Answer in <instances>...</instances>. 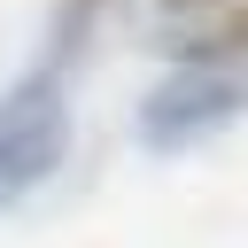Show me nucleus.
Wrapping results in <instances>:
<instances>
[{"label":"nucleus","mask_w":248,"mask_h":248,"mask_svg":"<svg viewBox=\"0 0 248 248\" xmlns=\"http://www.w3.org/2000/svg\"><path fill=\"white\" fill-rule=\"evenodd\" d=\"M248 116V62H178L163 85H147L132 132L147 155H186Z\"/></svg>","instance_id":"2"},{"label":"nucleus","mask_w":248,"mask_h":248,"mask_svg":"<svg viewBox=\"0 0 248 248\" xmlns=\"http://www.w3.org/2000/svg\"><path fill=\"white\" fill-rule=\"evenodd\" d=\"M108 0H54V23H46V46L39 62L0 93V209H16L31 186L54 178V163L70 155V70L93 39Z\"/></svg>","instance_id":"1"},{"label":"nucleus","mask_w":248,"mask_h":248,"mask_svg":"<svg viewBox=\"0 0 248 248\" xmlns=\"http://www.w3.org/2000/svg\"><path fill=\"white\" fill-rule=\"evenodd\" d=\"M155 46L178 62H248V0H155Z\"/></svg>","instance_id":"3"}]
</instances>
